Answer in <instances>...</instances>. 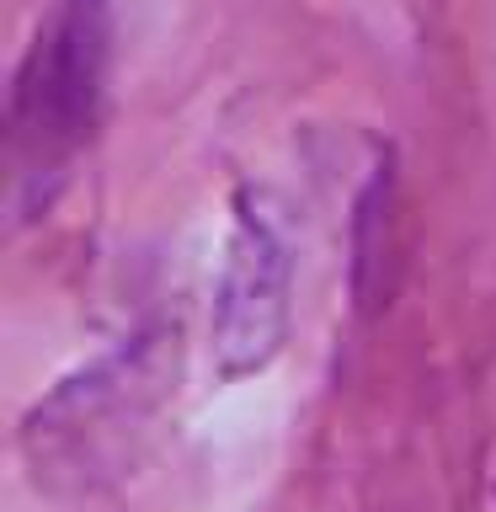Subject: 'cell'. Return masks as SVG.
Instances as JSON below:
<instances>
[{
	"label": "cell",
	"mask_w": 496,
	"mask_h": 512,
	"mask_svg": "<svg viewBox=\"0 0 496 512\" xmlns=\"http://www.w3.org/2000/svg\"><path fill=\"white\" fill-rule=\"evenodd\" d=\"M176 390V331H139L38 400L22 427L38 486L96 491L139 459L155 416Z\"/></svg>",
	"instance_id": "1"
},
{
	"label": "cell",
	"mask_w": 496,
	"mask_h": 512,
	"mask_svg": "<svg viewBox=\"0 0 496 512\" xmlns=\"http://www.w3.org/2000/svg\"><path fill=\"white\" fill-rule=\"evenodd\" d=\"M112 64V0H54L11 91V128L27 166H54L91 139Z\"/></svg>",
	"instance_id": "2"
},
{
	"label": "cell",
	"mask_w": 496,
	"mask_h": 512,
	"mask_svg": "<svg viewBox=\"0 0 496 512\" xmlns=\"http://www.w3.org/2000/svg\"><path fill=\"white\" fill-rule=\"evenodd\" d=\"M288 246L278 224L262 208L256 192L235 198V230L224 246V267L214 283V315H208V336H214V363L224 379H246L283 352L288 336Z\"/></svg>",
	"instance_id": "3"
},
{
	"label": "cell",
	"mask_w": 496,
	"mask_h": 512,
	"mask_svg": "<svg viewBox=\"0 0 496 512\" xmlns=\"http://www.w3.org/2000/svg\"><path fill=\"white\" fill-rule=\"evenodd\" d=\"M390 267H395V171L379 166L374 182L358 192L352 208V299L363 315L390 304Z\"/></svg>",
	"instance_id": "4"
}]
</instances>
